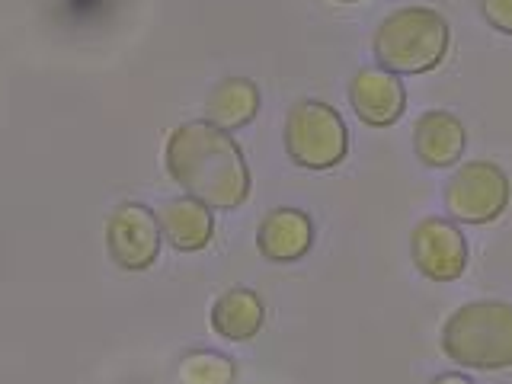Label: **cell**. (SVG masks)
I'll return each instance as SVG.
<instances>
[{
  "mask_svg": "<svg viewBox=\"0 0 512 384\" xmlns=\"http://www.w3.org/2000/svg\"><path fill=\"white\" fill-rule=\"evenodd\" d=\"M167 170L186 196L208 208H237L250 196L247 160L224 128L208 119L180 125L167 141Z\"/></svg>",
  "mask_w": 512,
  "mask_h": 384,
  "instance_id": "obj_1",
  "label": "cell"
},
{
  "mask_svg": "<svg viewBox=\"0 0 512 384\" xmlns=\"http://www.w3.org/2000/svg\"><path fill=\"white\" fill-rule=\"evenodd\" d=\"M445 356L480 372L512 365V304L471 301L445 320L442 330Z\"/></svg>",
  "mask_w": 512,
  "mask_h": 384,
  "instance_id": "obj_2",
  "label": "cell"
},
{
  "mask_svg": "<svg viewBox=\"0 0 512 384\" xmlns=\"http://www.w3.org/2000/svg\"><path fill=\"white\" fill-rule=\"evenodd\" d=\"M375 58L391 74H426L448 52V23L429 7L394 10L375 29Z\"/></svg>",
  "mask_w": 512,
  "mask_h": 384,
  "instance_id": "obj_3",
  "label": "cell"
},
{
  "mask_svg": "<svg viewBox=\"0 0 512 384\" xmlns=\"http://www.w3.org/2000/svg\"><path fill=\"white\" fill-rule=\"evenodd\" d=\"M285 148L298 167L330 170L349 151V132L336 109L317 100L292 106L285 119Z\"/></svg>",
  "mask_w": 512,
  "mask_h": 384,
  "instance_id": "obj_4",
  "label": "cell"
},
{
  "mask_svg": "<svg viewBox=\"0 0 512 384\" xmlns=\"http://www.w3.org/2000/svg\"><path fill=\"white\" fill-rule=\"evenodd\" d=\"M509 205V180L490 160H474L455 170L445 186V208L455 221L487 224L500 218Z\"/></svg>",
  "mask_w": 512,
  "mask_h": 384,
  "instance_id": "obj_5",
  "label": "cell"
},
{
  "mask_svg": "<svg viewBox=\"0 0 512 384\" xmlns=\"http://www.w3.org/2000/svg\"><path fill=\"white\" fill-rule=\"evenodd\" d=\"M416 269L432 282H452L468 266V240L448 218H426L410 237Z\"/></svg>",
  "mask_w": 512,
  "mask_h": 384,
  "instance_id": "obj_6",
  "label": "cell"
},
{
  "mask_svg": "<svg viewBox=\"0 0 512 384\" xmlns=\"http://www.w3.org/2000/svg\"><path fill=\"white\" fill-rule=\"evenodd\" d=\"M106 244H109V256L122 269L132 272L148 269L160 250V221L151 208H144L138 202L119 205L109 218Z\"/></svg>",
  "mask_w": 512,
  "mask_h": 384,
  "instance_id": "obj_7",
  "label": "cell"
},
{
  "mask_svg": "<svg viewBox=\"0 0 512 384\" xmlns=\"http://www.w3.org/2000/svg\"><path fill=\"white\" fill-rule=\"evenodd\" d=\"M349 100L356 116L365 125H394L400 116H404V106H407V93L400 77L384 71V68H362L349 84Z\"/></svg>",
  "mask_w": 512,
  "mask_h": 384,
  "instance_id": "obj_8",
  "label": "cell"
},
{
  "mask_svg": "<svg viewBox=\"0 0 512 384\" xmlns=\"http://www.w3.org/2000/svg\"><path fill=\"white\" fill-rule=\"evenodd\" d=\"M311 218L298 212V208H276L269 212L260 224V234H256V244L260 253L272 263H292L298 256L311 250Z\"/></svg>",
  "mask_w": 512,
  "mask_h": 384,
  "instance_id": "obj_9",
  "label": "cell"
},
{
  "mask_svg": "<svg viewBox=\"0 0 512 384\" xmlns=\"http://www.w3.org/2000/svg\"><path fill=\"white\" fill-rule=\"evenodd\" d=\"M413 148L426 167H452L464 154V125L452 112L432 109L413 128Z\"/></svg>",
  "mask_w": 512,
  "mask_h": 384,
  "instance_id": "obj_10",
  "label": "cell"
},
{
  "mask_svg": "<svg viewBox=\"0 0 512 384\" xmlns=\"http://www.w3.org/2000/svg\"><path fill=\"white\" fill-rule=\"evenodd\" d=\"M160 231L170 240V247L176 250H202L208 240H212V231H215V221H212V212H208V205H202L199 199L192 196H183V199H173L160 208Z\"/></svg>",
  "mask_w": 512,
  "mask_h": 384,
  "instance_id": "obj_11",
  "label": "cell"
},
{
  "mask_svg": "<svg viewBox=\"0 0 512 384\" xmlns=\"http://www.w3.org/2000/svg\"><path fill=\"white\" fill-rule=\"evenodd\" d=\"M256 109H260V93L244 77H228L212 90L205 103V119L224 128V132H234V128H244L253 122Z\"/></svg>",
  "mask_w": 512,
  "mask_h": 384,
  "instance_id": "obj_12",
  "label": "cell"
},
{
  "mask_svg": "<svg viewBox=\"0 0 512 384\" xmlns=\"http://www.w3.org/2000/svg\"><path fill=\"white\" fill-rule=\"evenodd\" d=\"M212 327L224 340H250L263 327V301L250 288H231L212 308Z\"/></svg>",
  "mask_w": 512,
  "mask_h": 384,
  "instance_id": "obj_13",
  "label": "cell"
},
{
  "mask_svg": "<svg viewBox=\"0 0 512 384\" xmlns=\"http://www.w3.org/2000/svg\"><path fill=\"white\" fill-rule=\"evenodd\" d=\"M183 375L189 384H228L231 381V362H224L218 356H208V352H199V356H189L183 362Z\"/></svg>",
  "mask_w": 512,
  "mask_h": 384,
  "instance_id": "obj_14",
  "label": "cell"
},
{
  "mask_svg": "<svg viewBox=\"0 0 512 384\" xmlns=\"http://www.w3.org/2000/svg\"><path fill=\"white\" fill-rule=\"evenodd\" d=\"M480 13L493 29L512 36V0H480Z\"/></svg>",
  "mask_w": 512,
  "mask_h": 384,
  "instance_id": "obj_15",
  "label": "cell"
},
{
  "mask_svg": "<svg viewBox=\"0 0 512 384\" xmlns=\"http://www.w3.org/2000/svg\"><path fill=\"white\" fill-rule=\"evenodd\" d=\"M432 384H474V381H468L464 375H439Z\"/></svg>",
  "mask_w": 512,
  "mask_h": 384,
  "instance_id": "obj_16",
  "label": "cell"
},
{
  "mask_svg": "<svg viewBox=\"0 0 512 384\" xmlns=\"http://www.w3.org/2000/svg\"><path fill=\"white\" fill-rule=\"evenodd\" d=\"M343 4H352V0H343Z\"/></svg>",
  "mask_w": 512,
  "mask_h": 384,
  "instance_id": "obj_17",
  "label": "cell"
}]
</instances>
